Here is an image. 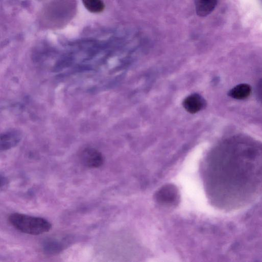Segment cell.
Instances as JSON below:
<instances>
[{"label": "cell", "instance_id": "1", "mask_svg": "<svg viewBox=\"0 0 262 262\" xmlns=\"http://www.w3.org/2000/svg\"><path fill=\"white\" fill-rule=\"evenodd\" d=\"M8 220L15 229L30 235L42 234L49 232L52 228L50 222L38 216L14 213L9 216Z\"/></svg>", "mask_w": 262, "mask_h": 262}, {"label": "cell", "instance_id": "2", "mask_svg": "<svg viewBox=\"0 0 262 262\" xmlns=\"http://www.w3.org/2000/svg\"><path fill=\"white\" fill-rule=\"evenodd\" d=\"M155 198L158 203L163 205H177L180 198L178 189L173 184H165L155 193Z\"/></svg>", "mask_w": 262, "mask_h": 262}, {"label": "cell", "instance_id": "3", "mask_svg": "<svg viewBox=\"0 0 262 262\" xmlns=\"http://www.w3.org/2000/svg\"><path fill=\"white\" fill-rule=\"evenodd\" d=\"M80 158L82 164L89 168H98L104 163V158L102 154L92 147H86L83 149Z\"/></svg>", "mask_w": 262, "mask_h": 262}, {"label": "cell", "instance_id": "4", "mask_svg": "<svg viewBox=\"0 0 262 262\" xmlns=\"http://www.w3.org/2000/svg\"><path fill=\"white\" fill-rule=\"evenodd\" d=\"M183 104L186 111L191 114H194L201 110L206 103L201 96L193 94L187 97Z\"/></svg>", "mask_w": 262, "mask_h": 262}, {"label": "cell", "instance_id": "5", "mask_svg": "<svg viewBox=\"0 0 262 262\" xmlns=\"http://www.w3.org/2000/svg\"><path fill=\"white\" fill-rule=\"evenodd\" d=\"M21 136L17 131H9L2 134L1 150H6L16 146L20 141Z\"/></svg>", "mask_w": 262, "mask_h": 262}, {"label": "cell", "instance_id": "6", "mask_svg": "<svg viewBox=\"0 0 262 262\" xmlns=\"http://www.w3.org/2000/svg\"><path fill=\"white\" fill-rule=\"evenodd\" d=\"M217 0H194L196 14L200 17H205L215 9Z\"/></svg>", "mask_w": 262, "mask_h": 262}, {"label": "cell", "instance_id": "7", "mask_svg": "<svg viewBox=\"0 0 262 262\" xmlns=\"http://www.w3.org/2000/svg\"><path fill=\"white\" fill-rule=\"evenodd\" d=\"M67 243L64 239L49 238L43 243V250L47 254H57L64 249Z\"/></svg>", "mask_w": 262, "mask_h": 262}, {"label": "cell", "instance_id": "8", "mask_svg": "<svg viewBox=\"0 0 262 262\" xmlns=\"http://www.w3.org/2000/svg\"><path fill=\"white\" fill-rule=\"evenodd\" d=\"M251 89L249 85L246 83L239 84L229 91L228 95L236 99H244L251 93Z\"/></svg>", "mask_w": 262, "mask_h": 262}, {"label": "cell", "instance_id": "9", "mask_svg": "<svg viewBox=\"0 0 262 262\" xmlns=\"http://www.w3.org/2000/svg\"><path fill=\"white\" fill-rule=\"evenodd\" d=\"M81 1L85 8L91 13H100L104 9V4L102 0Z\"/></svg>", "mask_w": 262, "mask_h": 262}, {"label": "cell", "instance_id": "10", "mask_svg": "<svg viewBox=\"0 0 262 262\" xmlns=\"http://www.w3.org/2000/svg\"><path fill=\"white\" fill-rule=\"evenodd\" d=\"M256 94L258 100L262 103V79L258 81L256 85Z\"/></svg>", "mask_w": 262, "mask_h": 262}, {"label": "cell", "instance_id": "11", "mask_svg": "<svg viewBox=\"0 0 262 262\" xmlns=\"http://www.w3.org/2000/svg\"><path fill=\"white\" fill-rule=\"evenodd\" d=\"M8 184V180L6 177L1 173V190H4Z\"/></svg>", "mask_w": 262, "mask_h": 262}]
</instances>
